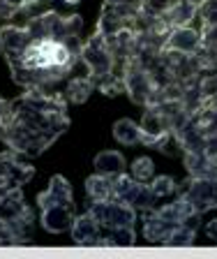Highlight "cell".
Masks as SVG:
<instances>
[{"instance_id": "1", "label": "cell", "mask_w": 217, "mask_h": 259, "mask_svg": "<svg viewBox=\"0 0 217 259\" xmlns=\"http://www.w3.org/2000/svg\"><path fill=\"white\" fill-rule=\"evenodd\" d=\"M81 63L86 65L88 74L92 76L95 83H99L106 74H111V70H114V54H111V49L106 44V35H102L97 30L88 42H83Z\"/></svg>"}, {"instance_id": "2", "label": "cell", "mask_w": 217, "mask_h": 259, "mask_svg": "<svg viewBox=\"0 0 217 259\" xmlns=\"http://www.w3.org/2000/svg\"><path fill=\"white\" fill-rule=\"evenodd\" d=\"M95 220L99 222L102 229H114V227H134L136 210L130 204H123L118 199L108 201H95L88 210Z\"/></svg>"}, {"instance_id": "3", "label": "cell", "mask_w": 217, "mask_h": 259, "mask_svg": "<svg viewBox=\"0 0 217 259\" xmlns=\"http://www.w3.org/2000/svg\"><path fill=\"white\" fill-rule=\"evenodd\" d=\"M157 91V83L152 81L150 72L143 70L141 65H139V60H132L130 70L125 72V93L130 95V100L134 104H141V107H146L148 100H150V95Z\"/></svg>"}, {"instance_id": "4", "label": "cell", "mask_w": 217, "mask_h": 259, "mask_svg": "<svg viewBox=\"0 0 217 259\" xmlns=\"http://www.w3.org/2000/svg\"><path fill=\"white\" fill-rule=\"evenodd\" d=\"M74 225V204H51L42 208V227L51 234L70 232Z\"/></svg>"}, {"instance_id": "5", "label": "cell", "mask_w": 217, "mask_h": 259, "mask_svg": "<svg viewBox=\"0 0 217 259\" xmlns=\"http://www.w3.org/2000/svg\"><path fill=\"white\" fill-rule=\"evenodd\" d=\"M201 47V32L194 28L185 26V28H174L169 32L164 49L169 51H178V54H196Z\"/></svg>"}, {"instance_id": "6", "label": "cell", "mask_w": 217, "mask_h": 259, "mask_svg": "<svg viewBox=\"0 0 217 259\" xmlns=\"http://www.w3.org/2000/svg\"><path fill=\"white\" fill-rule=\"evenodd\" d=\"M70 232H72V241L76 245H95V241L102 234V227L90 213H86L81 218H74V225H72Z\"/></svg>"}, {"instance_id": "7", "label": "cell", "mask_w": 217, "mask_h": 259, "mask_svg": "<svg viewBox=\"0 0 217 259\" xmlns=\"http://www.w3.org/2000/svg\"><path fill=\"white\" fill-rule=\"evenodd\" d=\"M0 42H3L5 54H23L30 47L33 37H30L28 28H19L14 23H10V26L0 28Z\"/></svg>"}, {"instance_id": "8", "label": "cell", "mask_w": 217, "mask_h": 259, "mask_svg": "<svg viewBox=\"0 0 217 259\" xmlns=\"http://www.w3.org/2000/svg\"><path fill=\"white\" fill-rule=\"evenodd\" d=\"M37 204H39V208L51 206V204H74L72 201V185L63 176H53L49 188L37 197Z\"/></svg>"}, {"instance_id": "9", "label": "cell", "mask_w": 217, "mask_h": 259, "mask_svg": "<svg viewBox=\"0 0 217 259\" xmlns=\"http://www.w3.org/2000/svg\"><path fill=\"white\" fill-rule=\"evenodd\" d=\"M95 81H92V76L88 74H81V76H70V79L65 81V88H63V93H65L67 102H74V104H83L90 97V93L95 91Z\"/></svg>"}, {"instance_id": "10", "label": "cell", "mask_w": 217, "mask_h": 259, "mask_svg": "<svg viewBox=\"0 0 217 259\" xmlns=\"http://www.w3.org/2000/svg\"><path fill=\"white\" fill-rule=\"evenodd\" d=\"M116 176H104V174H95L86 181V192L92 201H108L116 199V188H114Z\"/></svg>"}, {"instance_id": "11", "label": "cell", "mask_w": 217, "mask_h": 259, "mask_svg": "<svg viewBox=\"0 0 217 259\" xmlns=\"http://www.w3.org/2000/svg\"><path fill=\"white\" fill-rule=\"evenodd\" d=\"M164 16H167V21L174 28H185L199 16V5H194L192 0H178V3L171 5V10Z\"/></svg>"}, {"instance_id": "12", "label": "cell", "mask_w": 217, "mask_h": 259, "mask_svg": "<svg viewBox=\"0 0 217 259\" xmlns=\"http://www.w3.org/2000/svg\"><path fill=\"white\" fill-rule=\"evenodd\" d=\"M114 188H116V199L123 201V204H130L134 208V201L139 197V192H141L143 183H139L132 176H125V174H118L114 178Z\"/></svg>"}, {"instance_id": "13", "label": "cell", "mask_w": 217, "mask_h": 259, "mask_svg": "<svg viewBox=\"0 0 217 259\" xmlns=\"http://www.w3.org/2000/svg\"><path fill=\"white\" fill-rule=\"evenodd\" d=\"M95 171L104 174V176H118L125 169V157L118 151H102L97 157H95Z\"/></svg>"}, {"instance_id": "14", "label": "cell", "mask_w": 217, "mask_h": 259, "mask_svg": "<svg viewBox=\"0 0 217 259\" xmlns=\"http://www.w3.org/2000/svg\"><path fill=\"white\" fill-rule=\"evenodd\" d=\"M114 137H116V141L123 146L141 144V127L130 118H120L118 123L114 125Z\"/></svg>"}, {"instance_id": "15", "label": "cell", "mask_w": 217, "mask_h": 259, "mask_svg": "<svg viewBox=\"0 0 217 259\" xmlns=\"http://www.w3.org/2000/svg\"><path fill=\"white\" fill-rule=\"evenodd\" d=\"M120 28H130V21H127V19H123V16H120L114 7L104 5L102 16H99V23H97V30L108 37V35H116Z\"/></svg>"}, {"instance_id": "16", "label": "cell", "mask_w": 217, "mask_h": 259, "mask_svg": "<svg viewBox=\"0 0 217 259\" xmlns=\"http://www.w3.org/2000/svg\"><path fill=\"white\" fill-rule=\"evenodd\" d=\"M150 190H152V194H155L157 201H167L178 192V185H176V181L171 176H157L150 183ZM155 208H157V206H155Z\"/></svg>"}, {"instance_id": "17", "label": "cell", "mask_w": 217, "mask_h": 259, "mask_svg": "<svg viewBox=\"0 0 217 259\" xmlns=\"http://www.w3.org/2000/svg\"><path fill=\"white\" fill-rule=\"evenodd\" d=\"M194 236H196V232L190 229L187 225H176L174 229H171V234L167 236L164 245H194L196 243Z\"/></svg>"}, {"instance_id": "18", "label": "cell", "mask_w": 217, "mask_h": 259, "mask_svg": "<svg viewBox=\"0 0 217 259\" xmlns=\"http://www.w3.org/2000/svg\"><path fill=\"white\" fill-rule=\"evenodd\" d=\"M97 88L106 97H116V95H120V93H125V76H120V74H116V72H111V74H106L102 81H99Z\"/></svg>"}, {"instance_id": "19", "label": "cell", "mask_w": 217, "mask_h": 259, "mask_svg": "<svg viewBox=\"0 0 217 259\" xmlns=\"http://www.w3.org/2000/svg\"><path fill=\"white\" fill-rule=\"evenodd\" d=\"M155 176V164L150 157H139L132 162V178H136L139 183H148Z\"/></svg>"}, {"instance_id": "20", "label": "cell", "mask_w": 217, "mask_h": 259, "mask_svg": "<svg viewBox=\"0 0 217 259\" xmlns=\"http://www.w3.org/2000/svg\"><path fill=\"white\" fill-rule=\"evenodd\" d=\"M174 5V0H141V12L150 16H162L167 14Z\"/></svg>"}, {"instance_id": "21", "label": "cell", "mask_w": 217, "mask_h": 259, "mask_svg": "<svg viewBox=\"0 0 217 259\" xmlns=\"http://www.w3.org/2000/svg\"><path fill=\"white\" fill-rule=\"evenodd\" d=\"M83 28V21L79 14L72 16H63V30H65V37H79V32Z\"/></svg>"}, {"instance_id": "22", "label": "cell", "mask_w": 217, "mask_h": 259, "mask_svg": "<svg viewBox=\"0 0 217 259\" xmlns=\"http://www.w3.org/2000/svg\"><path fill=\"white\" fill-rule=\"evenodd\" d=\"M7 5L12 7V10L17 12V10H30L33 5H37L39 0H5Z\"/></svg>"}, {"instance_id": "23", "label": "cell", "mask_w": 217, "mask_h": 259, "mask_svg": "<svg viewBox=\"0 0 217 259\" xmlns=\"http://www.w3.org/2000/svg\"><path fill=\"white\" fill-rule=\"evenodd\" d=\"M206 236L210 238V241L217 243V220H210V222L206 225Z\"/></svg>"}, {"instance_id": "24", "label": "cell", "mask_w": 217, "mask_h": 259, "mask_svg": "<svg viewBox=\"0 0 217 259\" xmlns=\"http://www.w3.org/2000/svg\"><path fill=\"white\" fill-rule=\"evenodd\" d=\"M12 14H14V10L7 5L5 0H0V19H12Z\"/></svg>"}, {"instance_id": "25", "label": "cell", "mask_w": 217, "mask_h": 259, "mask_svg": "<svg viewBox=\"0 0 217 259\" xmlns=\"http://www.w3.org/2000/svg\"><path fill=\"white\" fill-rule=\"evenodd\" d=\"M7 151H12V146H10V141L5 139V135L0 132V155H3V153H7Z\"/></svg>"}, {"instance_id": "26", "label": "cell", "mask_w": 217, "mask_h": 259, "mask_svg": "<svg viewBox=\"0 0 217 259\" xmlns=\"http://www.w3.org/2000/svg\"><path fill=\"white\" fill-rule=\"evenodd\" d=\"M127 3H130V0H106L104 5L106 7H123V5H127Z\"/></svg>"}, {"instance_id": "27", "label": "cell", "mask_w": 217, "mask_h": 259, "mask_svg": "<svg viewBox=\"0 0 217 259\" xmlns=\"http://www.w3.org/2000/svg\"><path fill=\"white\" fill-rule=\"evenodd\" d=\"M0 54H5V49H3V42H0Z\"/></svg>"}]
</instances>
